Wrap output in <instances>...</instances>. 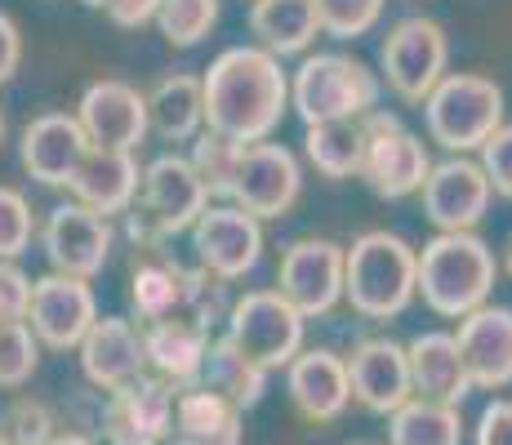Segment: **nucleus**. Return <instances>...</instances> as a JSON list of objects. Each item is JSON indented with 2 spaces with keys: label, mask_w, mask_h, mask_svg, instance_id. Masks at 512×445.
Listing matches in <instances>:
<instances>
[{
  "label": "nucleus",
  "mask_w": 512,
  "mask_h": 445,
  "mask_svg": "<svg viewBox=\"0 0 512 445\" xmlns=\"http://www.w3.org/2000/svg\"><path fill=\"white\" fill-rule=\"evenodd\" d=\"M299 192H303V165L285 143L263 138V143L241 147L228 192L232 205H241L254 219H281V214L294 210Z\"/></svg>",
  "instance_id": "10"
},
{
  "label": "nucleus",
  "mask_w": 512,
  "mask_h": 445,
  "mask_svg": "<svg viewBox=\"0 0 512 445\" xmlns=\"http://www.w3.org/2000/svg\"><path fill=\"white\" fill-rule=\"evenodd\" d=\"M236 156H241V143H232V138H223V134H214V130H201V134L192 138V152H187V161H192V170L201 174L210 201H228L232 174H236Z\"/></svg>",
  "instance_id": "35"
},
{
  "label": "nucleus",
  "mask_w": 512,
  "mask_h": 445,
  "mask_svg": "<svg viewBox=\"0 0 512 445\" xmlns=\"http://www.w3.org/2000/svg\"><path fill=\"white\" fill-rule=\"evenodd\" d=\"M450 72V36L441 23L410 14L388 27L379 49V81L406 103H423Z\"/></svg>",
  "instance_id": "8"
},
{
  "label": "nucleus",
  "mask_w": 512,
  "mask_h": 445,
  "mask_svg": "<svg viewBox=\"0 0 512 445\" xmlns=\"http://www.w3.org/2000/svg\"><path fill=\"white\" fill-rule=\"evenodd\" d=\"M54 428L58 423L49 414V405L36 397H14L0 410V437L9 445H45L49 437H58Z\"/></svg>",
  "instance_id": "38"
},
{
  "label": "nucleus",
  "mask_w": 512,
  "mask_h": 445,
  "mask_svg": "<svg viewBox=\"0 0 512 445\" xmlns=\"http://www.w3.org/2000/svg\"><path fill=\"white\" fill-rule=\"evenodd\" d=\"M36 236L32 205L18 187H0V263H18Z\"/></svg>",
  "instance_id": "39"
},
{
  "label": "nucleus",
  "mask_w": 512,
  "mask_h": 445,
  "mask_svg": "<svg viewBox=\"0 0 512 445\" xmlns=\"http://www.w3.org/2000/svg\"><path fill=\"white\" fill-rule=\"evenodd\" d=\"M406 361H410V388L423 401H446V405H464L472 392V379L464 370L455 334L446 330H423L406 343Z\"/></svg>",
  "instance_id": "24"
},
{
  "label": "nucleus",
  "mask_w": 512,
  "mask_h": 445,
  "mask_svg": "<svg viewBox=\"0 0 512 445\" xmlns=\"http://www.w3.org/2000/svg\"><path fill=\"white\" fill-rule=\"evenodd\" d=\"M187 236H192L196 267L223 276V281H241L263 259V219L245 214L232 201H210L201 210V219L187 227Z\"/></svg>",
  "instance_id": "11"
},
{
  "label": "nucleus",
  "mask_w": 512,
  "mask_h": 445,
  "mask_svg": "<svg viewBox=\"0 0 512 445\" xmlns=\"http://www.w3.org/2000/svg\"><path fill=\"white\" fill-rule=\"evenodd\" d=\"M504 272L512 276V241H508V254H504Z\"/></svg>",
  "instance_id": "46"
},
{
  "label": "nucleus",
  "mask_w": 512,
  "mask_h": 445,
  "mask_svg": "<svg viewBox=\"0 0 512 445\" xmlns=\"http://www.w3.org/2000/svg\"><path fill=\"white\" fill-rule=\"evenodd\" d=\"M112 245H116L112 219L85 210L81 201L54 205L41 227V250L49 267L63 276H81V281H94L103 272L107 259H112Z\"/></svg>",
  "instance_id": "13"
},
{
  "label": "nucleus",
  "mask_w": 512,
  "mask_h": 445,
  "mask_svg": "<svg viewBox=\"0 0 512 445\" xmlns=\"http://www.w3.org/2000/svg\"><path fill=\"white\" fill-rule=\"evenodd\" d=\"M0 143H5V107H0Z\"/></svg>",
  "instance_id": "48"
},
{
  "label": "nucleus",
  "mask_w": 512,
  "mask_h": 445,
  "mask_svg": "<svg viewBox=\"0 0 512 445\" xmlns=\"http://www.w3.org/2000/svg\"><path fill=\"white\" fill-rule=\"evenodd\" d=\"M361 152H366V116H343V121H317L303 134V156L321 178L343 183L357 178Z\"/></svg>",
  "instance_id": "29"
},
{
  "label": "nucleus",
  "mask_w": 512,
  "mask_h": 445,
  "mask_svg": "<svg viewBox=\"0 0 512 445\" xmlns=\"http://www.w3.org/2000/svg\"><path fill=\"white\" fill-rule=\"evenodd\" d=\"M223 325H228L223 339L241 356H250L259 370H285L303 352V330H308V321L277 290H250L232 299Z\"/></svg>",
  "instance_id": "7"
},
{
  "label": "nucleus",
  "mask_w": 512,
  "mask_h": 445,
  "mask_svg": "<svg viewBox=\"0 0 512 445\" xmlns=\"http://www.w3.org/2000/svg\"><path fill=\"white\" fill-rule=\"evenodd\" d=\"M27 303H32V276L18 263H0V330L27 321Z\"/></svg>",
  "instance_id": "41"
},
{
  "label": "nucleus",
  "mask_w": 512,
  "mask_h": 445,
  "mask_svg": "<svg viewBox=\"0 0 512 445\" xmlns=\"http://www.w3.org/2000/svg\"><path fill=\"white\" fill-rule=\"evenodd\" d=\"M472 445H512V397H495L481 410Z\"/></svg>",
  "instance_id": "42"
},
{
  "label": "nucleus",
  "mask_w": 512,
  "mask_h": 445,
  "mask_svg": "<svg viewBox=\"0 0 512 445\" xmlns=\"http://www.w3.org/2000/svg\"><path fill=\"white\" fill-rule=\"evenodd\" d=\"M250 36L277 58L308 54L321 36L317 5L312 0H250Z\"/></svg>",
  "instance_id": "27"
},
{
  "label": "nucleus",
  "mask_w": 512,
  "mask_h": 445,
  "mask_svg": "<svg viewBox=\"0 0 512 445\" xmlns=\"http://www.w3.org/2000/svg\"><path fill=\"white\" fill-rule=\"evenodd\" d=\"M455 343H459V356H464L472 388L499 392L512 383V308L481 303L477 312L459 316Z\"/></svg>",
  "instance_id": "19"
},
{
  "label": "nucleus",
  "mask_w": 512,
  "mask_h": 445,
  "mask_svg": "<svg viewBox=\"0 0 512 445\" xmlns=\"http://www.w3.org/2000/svg\"><path fill=\"white\" fill-rule=\"evenodd\" d=\"M379 94H383L379 72H370L361 58L339 54V49L308 54L290 72V107L299 112L303 125L366 116L379 107Z\"/></svg>",
  "instance_id": "6"
},
{
  "label": "nucleus",
  "mask_w": 512,
  "mask_h": 445,
  "mask_svg": "<svg viewBox=\"0 0 512 445\" xmlns=\"http://www.w3.org/2000/svg\"><path fill=\"white\" fill-rule=\"evenodd\" d=\"M72 116L90 138V147H112V152H139V143L152 134L147 94L134 89L130 81H116V76L85 85Z\"/></svg>",
  "instance_id": "16"
},
{
  "label": "nucleus",
  "mask_w": 512,
  "mask_h": 445,
  "mask_svg": "<svg viewBox=\"0 0 512 445\" xmlns=\"http://www.w3.org/2000/svg\"><path fill=\"white\" fill-rule=\"evenodd\" d=\"M285 392L308 423H334L352 401L348 361L330 348H303L285 365Z\"/></svg>",
  "instance_id": "22"
},
{
  "label": "nucleus",
  "mask_w": 512,
  "mask_h": 445,
  "mask_svg": "<svg viewBox=\"0 0 512 445\" xmlns=\"http://www.w3.org/2000/svg\"><path fill=\"white\" fill-rule=\"evenodd\" d=\"M85 152H90V138L67 112H41L18 138V161L41 187H67Z\"/></svg>",
  "instance_id": "21"
},
{
  "label": "nucleus",
  "mask_w": 512,
  "mask_h": 445,
  "mask_svg": "<svg viewBox=\"0 0 512 445\" xmlns=\"http://www.w3.org/2000/svg\"><path fill=\"white\" fill-rule=\"evenodd\" d=\"M459 441H464L459 405L410 397L401 410L388 414V445H459Z\"/></svg>",
  "instance_id": "32"
},
{
  "label": "nucleus",
  "mask_w": 512,
  "mask_h": 445,
  "mask_svg": "<svg viewBox=\"0 0 512 445\" xmlns=\"http://www.w3.org/2000/svg\"><path fill=\"white\" fill-rule=\"evenodd\" d=\"M81 5H90V9H103V5H107V0H81Z\"/></svg>",
  "instance_id": "47"
},
{
  "label": "nucleus",
  "mask_w": 512,
  "mask_h": 445,
  "mask_svg": "<svg viewBox=\"0 0 512 445\" xmlns=\"http://www.w3.org/2000/svg\"><path fill=\"white\" fill-rule=\"evenodd\" d=\"M312 5H317L321 32L334 36V41H357L383 18L388 0H312Z\"/></svg>",
  "instance_id": "37"
},
{
  "label": "nucleus",
  "mask_w": 512,
  "mask_h": 445,
  "mask_svg": "<svg viewBox=\"0 0 512 445\" xmlns=\"http://www.w3.org/2000/svg\"><path fill=\"white\" fill-rule=\"evenodd\" d=\"M205 130L232 143H263L277 134L281 116L290 112V72L277 54L259 45H232L205 67Z\"/></svg>",
  "instance_id": "1"
},
{
  "label": "nucleus",
  "mask_w": 512,
  "mask_h": 445,
  "mask_svg": "<svg viewBox=\"0 0 512 445\" xmlns=\"http://www.w3.org/2000/svg\"><path fill=\"white\" fill-rule=\"evenodd\" d=\"M147 121L165 143H192L205 130V98H201V76H161L147 89Z\"/></svg>",
  "instance_id": "28"
},
{
  "label": "nucleus",
  "mask_w": 512,
  "mask_h": 445,
  "mask_svg": "<svg viewBox=\"0 0 512 445\" xmlns=\"http://www.w3.org/2000/svg\"><path fill=\"white\" fill-rule=\"evenodd\" d=\"M219 9H223V0H161L156 27H161L165 45L196 49L219 27Z\"/></svg>",
  "instance_id": "34"
},
{
  "label": "nucleus",
  "mask_w": 512,
  "mask_h": 445,
  "mask_svg": "<svg viewBox=\"0 0 512 445\" xmlns=\"http://www.w3.org/2000/svg\"><path fill=\"white\" fill-rule=\"evenodd\" d=\"M139 330H143L147 370H152L156 379L174 383V388L201 383V365H205V352H210V334H205L201 325L165 316V321H147Z\"/></svg>",
  "instance_id": "25"
},
{
  "label": "nucleus",
  "mask_w": 512,
  "mask_h": 445,
  "mask_svg": "<svg viewBox=\"0 0 512 445\" xmlns=\"http://www.w3.org/2000/svg\"><path fill=\"white\" fill-rule=\"evenodd\" d=\"M499 281V259L477 232H437L419 250V285L415 294L437 316L459 321L490 303Z\"/></svg>",
  "instance_id": "3"
},
{
  "label": "nucleus",
  "mask_w": 512,
  "mask_h": 445,
  "mask_svg": "<svg viewBox=\"0 0 512 445\" xmlns=\"http://www.w3.org/2000/svg\"><path fill=\"white\" fill-rule=\"evenodd\" d=\"M348 361V383H352V401L370 414L388 419L392 410H401L415 388H410V361L406 348L397 339H361Z\"/></svg>",
  "instance_id": "18"
},
{
  "label": "nucleus",
  "mask_w": 512,
  "mask_h": 445,
  "mask_svg": "<svg viewBox=\"0 0 512 445\" xmlns=\"http://www.w3.org/2000/svg\"><path fill=\"white\" fill-rule=\"evenodd\" d=\"M76 352H81L85 383H94L98 392H116L147 374L143 330L134 321H125V316H98Z\"/></svg>",
  "instance_id": "20"
},
{
  "label": "nucleus",
  "mask_w": 512,
  "mask_h": 445,
  "mask_svg": "<svg viewBox=\"0 0 512 445\" xmlns=\"http://www.w3.org/2000/svg\"><path fill=\"white\" fill-rule=\"evenodd\" d=\"M241 410L205 383L179 388L165 445H241Z\"/></svg>",
  "instance_id": "26"
},
{
  "label": "nucleus",
  "mask_w": 512,
  "mask_h": 445,
  "mask_svg": "<svg viewBox=\"0 0 512 445\" xmlns=\"http://www.w3.org/2000/svg\"><path fill=\"white\" fill-rule=\"evenodd\" d=\"M139 178H143V170H139V156L134 152L90 147V152L81 156V165H76L67 192H72V201H81L85 210L103 214V219H121L134 205V196H139Z\"/></svg>",
  "instance_id": "23"
},
{
  "label": "nucleus",
  "mask_w": 512,
  "mask_h": 445,
  "mask_svg": "<svg viewBox=\"0 0 512 445\" xmlns=\"http://www.w3.org/2000/svg\"><path fill=\"white\" fill-rule=\"evenodd\" d=\"M94 321H98V299H94L90 281L63 276V272H49L41 281H32L27 325H32V334L41 339V348L76 352Z\"/></svg>",
  "instance_id": "14"
},
{
  "label": "nucleus",
  "mask_w": 512,
  "mask_h": 445,
  "mask_svg": "<svg viewBox=\"0 0 512 445\" xmlns=\"http://www.w3.org/2000/svg\"><path fill=\"white\" fill-rule=\"evenodd\" d=\"M36 365H41V339L32 334V325L27 321L5 325L0 330V388L5 392L23 388L36 374Z\"/></svg>",
  "instance_id": "36"
},
{
  "label": "nucleus",
  "mask_w": 512,
  "mask_h": 445,
  "mask_svg": "<svg viewBox=\"0 0 512 445\" xmlns=\"http://www.w3.org/2000/svg\"><path fill=\"white\" fill-rule=\"evenodd\" d=\"M423 130L446 156H468L504 125V89L481 72H446L423 98Z\"/></svg>",
  "instance_id": "5"
},
{
  "label": "nucleus",
  "mask_w": 512,
  "mask_h": 445,
  "mask_svg": "<svg viewBox=\"0 0 512 445\" xmlns=\"http://www.w3.org/2000/svg\"><path fill=\"white\" fill-rule=\"evenodd\" d=\"M0 445H9V441H5V437H0Z\"/></svg>",
  "instance_id": "49"
},
{
  "label": "nucleus",
  "mask_w": 512,
  "mask_h": 445,
  "mask_svg": "<svg viewBox=\"0 0 512 445\" xmlns=\"http://www.w3.org/2000/svg\"><path fill=\"white\" fill-rule=\"evenodd\" d=\"M232 281H223V276L205 272V267H183V299H179V321H192L201 325L205 334L214 330V325L228 321V308H232Z\"/></svg>",
  "instance_id": "33"
},
{
  "label": "nucleus",
  "mask_w": 512,
  "mask_h": 445,
  "mask_svg": "<svg viewBox=\"0 0 512 445\" xmlns=\"http://www.w3.org/2000/svg\"><path fill=\"white\" fill-rule=\"evenodd\" d=\"M423 196V219H428L437 232H472L481 219H486L490 201V178L472 156H446L428 170L419 187Z\"/></svg>",
  "instance_id": "15"
},
{
  "label": "nucleus",
  "mask_w": 512,
  "mask_h": 445,
  "mask_svg": "<svg viewBox=\"0 0 512 445\" xmlns=\"http://www.w3.org/2000/svg\"><path fill=\"white\" fill-rule=\"evenodd\" d=\"M419 250L397 232H361L343 245V299L366 321H392L415 303Z\"/></svg>",
  "instance_id": "2"
},
{
  "label": "nucleus",
  "mask_w": 512,
  "mask_h": 445,
  "mask_svg": "<svg viewBox=\"0 0 512 445\" xmlns=\"http://www.w3.org/2000/svg\"><path fill=\"white\" fill-rule=\"evenodd\" d=\"M205 205H210V192H205L201 174L192 170V161L179 152H165L152 165H143L139 196L121 214L125 236L134 241V250H161L170 236H183L201 219Z\"/></svg>",
  "instance_id": "4"
},
{
  "label": "nucleus",
  "mask_w": 512,
  "mask_h": 445,
  "mask_svg": "<svg viewBox=\"0 0 512 445\" xmlns=\"http://www.w3.org/2000/svg\"><path fill=\"white\" fill-rule=\"evenodd\" d=\"M174 397H179V388L156 379V374H143V379L107 392L103 405L107 445H165L174 419Z\"/></svg>",
  "instance_id": "17"
},
{
  "label": "nucleus",
  "mask_w": 512,
  "mask_h": 445,
  "mask_svg": "<svg viewBox=\"0 0 512 445\" xmlns=\"http://www.w3.org/2000/svg\"><path fill=\"white\" fill-rule=\"evenodd\" d=\"M107 18H112L116 27H130V32H139V27L156 23V9H161V0H107Z\"/></svg>",
  "instance_id": "44"
},
{
  "label": "nucleus",
  "mask_w": 512,
  "mask_h": 445,
  "mask_svg": "<svg viewBox=\"0 0 512 445\" xmlns=\"http://www.w3.org/2000/svg\"><path fill=\"white\" fill-rule=\"evenodd\" d=\"M277 294L303 321L326 316L343 303V245L330 236H303L281 254Z\"/></svg>",
  "instance_id": "12"
},
{
  "label": "nucleus",
  "mask_w": 512,
  "mask_h": 445,
  "mask_svg": "<svg viewBox=\"0 0 512 445\" xmlns=\"http://www.w3.org/2000/svg\"><path fill=\"white\" fill-rule=\"evenodd\" d=\"M432 170V156L415 130L388 112H366V152H361L357 178L370 187L379 201H406L423 187Z\"/></svg>",
  "instance_id": "9"
},
{
  "label": "nucleus",
  "mask_w": 512,
  "mask_h": 445,
  "mask_svg": "<svg viewBox=\"0 0 512 445\" xmlns=\"http://www.w3.org/2000/svg\"><path fill=\"white\" fill-rule=\"evenodd\" d=\"M45 445H94V441L81 437V432H58V437H49Z\"/></svg>",
  "instance_id": "45"
},
{
  "label": "nucleus",
  "mask_w": 512,
  "mask_h": 445,
  "mask_svg": "<svg viewBox=\"0 0 512 445\" xmlns=\"http://www.w3.org/2000/svg\"><path fill=\"white\" fill-rule=\"evenodd\" d=\"M183 299V263H174L161 250H143V259L130 267V308L134 316L147 321H165L179 312Z\"/></svg>",
  "instance_id": "30"
},
{
  "label": "nucleus",
  "mask_w": 512,
  "mask_h": 445,
  "mask_svg": "<svg viewBox=\"0 0 512 445\" xmlns=\"http://www.w3.org/2000/svg\"><path fill=\"white\" fill-rule=\"evenodd\" d=\"M361 445H374V441H361Z\"/></svg>",
  "instance_id": "50"
},
{
  "label": "nucleus",
  "mask_w": 512,
  "mask_h": 445,
  "mask_svg": "<svg viewBox=\"0 0 512 445\" xmlns=\"http://www.w3.org/2000/svg\"><path fill=\"white\" fill-rule=\"evenodd\" d=\"M477 165L490 178V192L512 201V125L508 121L477 147Z\"/></svg>",
  "instance_id": "40"
},
{
  "label": "nucleus",
  "mask_w": 512,
  "mask_h": 445,
  "mask_svg": "<svg viewBox=\"0 0 512 445\" xmlns=\"http://www.w3.org/2000/svg\"><path fill=\"white\" fill-rule=\"evenodd\" d=\"M201 383L245 414L268 392V370H259V365L236 352L228 339H210V352H205V365H201Z\"/></svg>",
  "instance_id": "31"
},
{
  "label": "nucleus",
  "mask_w": 512,
  "mask_h": 445,
  "mask_svg": "<svg viewBox=\"0 0 512 445\" xmlns=\"http://www.w3.org/2000/svg\"><path fill=\"white\" fill-rule=\"evenodd\" d=\"M18 67H23V32H18V23L0 9V85L14 81Z\"/></svg>",
  "instance_id": "43"
}]
</instances>
